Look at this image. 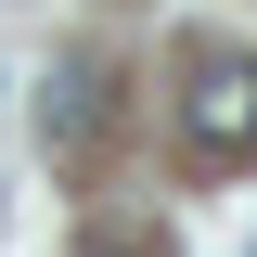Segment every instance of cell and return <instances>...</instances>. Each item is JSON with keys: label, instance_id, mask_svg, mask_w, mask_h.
<instances>
[{"label": "cell", "instance_id": "3957f363", "mask_svg": "<svg viewBox=\"0 0 257 257\" xmlns=\"http://www.w3.org/2000/svg\"><path fill=\"white\" fill-rule=\"evenodd\" d=\"M77 257H167L155 231H77Z\"/></svg>", "mask_w": 257, "mask_h": 257}, {"label": "cell", "instance_id": "7a4b0ae2", "mask_svg": "<svg viewBox=\"0 0 257 257\" xmlns=\"http://www.w3.org/2000/svg\"><path fill=\"white\" fill-rule=\"evenodd\" d=\"M103 128H116V64H103V52H77L52 90H39V142H52L64 167H90V155H103Z\"/></svg>", "mask_w": 257, "mask_h": 257}, {"label": "cell", "instance_id": "6da1fadb", "mask_svg": "<svg viewBox=\"0 0 257 257\" xmlns=\"http://www.w3.org/2000/svg\"><path fill=\"white\" fill-rule=\"evenodd\" d=\"M180 128H193L206 167H244V155H257V64H244V52H206L193 90H180Z\"/></svg>", "mask_w": 257, "mask_h": 257}]
</instances>
